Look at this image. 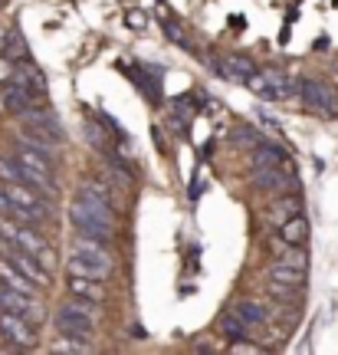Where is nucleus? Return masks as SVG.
<instances>
[{"label": "nucleus", "instance_id": "nucleus-1", "mask_svg": "<svg viewBox=\"0 0 338 355\" xmlns=\"http://www.w3.org/2000/svg\"><path fill=\"white\" fill-rule=\"evenodd\" d=\"M73 257H69V273H79V277H96V279H109L115 270V257L109 250L105 241H96V237H82L75 234L73 237Z\"/></svg>", "mask_w": 338, "mask_h": 355}, {"label": "nucleus", "instance_id": "nucleus-2", "mask_svg": "<svg viewBox=\"0 0 338 355\" xmlns=\"http://www.w3.org/2000/svg\"><path fill=\"white\" fill-rule=\"evenodd\" d=\"M69 224H73L75 234H82V237H96V241L109 243L115 234V207L79 194V198L69 204Z\"/></svg>", "mask_w": 338, "mask_h": 355}, {"label": "nucleus", "instance_id": "nucleus-3", "mask_svg": "<svg viewBox=\"0 0 338 355\" xmlns=\"http://www.w3.org/2000/svg\"><path fill=\"white\" fill-rule=\"evenodd\" d=\"M56 329H60V336H73V339L89 343L92 332H96V303L73 296L66 306L56 309Z\"/></svg>", "mask_w": 338, "mask_h": 355}, {"label": "nucleus", "instance_id": "nucleus-4", "mask_svg": "<svg viewBox=\"0 0 338 355\" xmlns=\"http://www.w3.org/2000/svg\"><path fill=\"white\" fill-rule=\"evenodd\" d=\"M243 86L250 89L253 96L260 99H299V86L302 79L292 73H279V69H266V73H253Z\"/></svg>", "mask_w": 338, "mask_h": 355}, {"label": "nucleus", "instance_id": "nucleus-5", "mask_svg": "<svg viewBox=\"0 0 338 355\" xmlns=\"http://www.w3.org/2000/svg\"><path fill=\"white\" fill-rule=\"evenodd\" d=\"M201 63H207L220 79H230V83H247V79L256 73V63L243 53H230V56H201Z\"/></svg>", "mask_w": 338, "mask_h": 355}, {"label": "nucleus", "instance_id": "nucleus-6", "mask_svg": "<svg viewBox=\"0 0 338 355\" xmlns=\"http://www.w3.org/2000/svg\"><path fill=\"white\" fill-rule=\"evenodd\" d=\"M0 336H3L13 349H33V345H37L33 322L24 316H17V313H10V309H0Z\"/></svg>", "mask_w": 338, "mask_h": 355}, {"label": "nucleus", "instance_id": "nucleus-7", "mask_svg": "<svg viewBox=\"0 0 338 355\" xmlns=\"http://www.w3.org/2000/svg\"><path fill=\"white\" fill-rule=\"evenodd\" d=\"M299 99L305 102V109H312V112L338 115V92L328 89L326 83H319V79H302Z\"/></svg>", "mask_w": 338, "mask_h": 355}, {"label": "nucleus", "instance_id": "nucleus-8", "mask_svg": "<svg viewBox=\"0 0 338 355\" xmlns=\"http://www.w3.org/2000/svg\"><path fill=\"white\" fill-rule=\"evenodd\" d=\"M0 309H10V313H17V316L30 319L33 326L43 322V306H39L37 296L20 293V290H10V286H3V290H0Z\"/></svg>", "mask_w": 338, "mask_h": 355}, {"label": "nucleus", "instance_id": "nucleus-9", "mask_svg": "<svg viewBox=\"0 0 338 355\" xmlns=\"http://www.w3.org/2000/svg\"><path fill=\"white\" fill-rule=\"evenodd\" d=\"M26 122V128L24 132H33V135H43V139H50V141H56V145H63L66 141V132H63V125H60V119L56 115H50V112H43V109H26L24 115H20Z\"/></svg>", "mask_w": 338, "mask_h": 355}, {"label": "nucleus", "instance_id": "nucleus-10", "mask_svg": "<svg viewBox=\"0 0 338 355\" xmlns=\"http://www.w3.org/2000/svg\"><path fill=\"white\" fill-rule=\"evenodd\" d=\"M253 184L260 191H276V194H283V191H296V175H292L289 165L256 168V171H253Z\"/></svg>", "mask_w": 338, "mask_h": 355}, {"label": "nucleus", "instance_id": "nucleus-11", "mask_svg": "<svg viewBox=\"0 0 338 355\" xmlns=\"http://www.w3.org/2000/svg\"><path fill=\"white\" fill-rule=\"evenodd\" d=\"M3 257H7V260H10V263L17 266L20 273H24L30 283H37V286H50V266H43L33 254H26V250H17V247H10V250H7Z\"/></svg>", "mask_w": 338, "mask_h": 355}, {"label": "nucleus", "instance_id": "nucleus-12", "mask_svg": "<svg viewBox=\"0 0 338 355\" xmlns=\"http://www.w3.org/2000/svg\"><path fill=\"white\" fill-rule=\"evenodd\" d=\"M39 102V96H33L26 86H20V83H7V86L0 89V109H7V112L13 115H24L26 109H33Z\"/></svg>", "mask_w": 338, "mask_h": 355}, {"label": "nucleus", "instance_id": "nucleus-13", "mask_svg": "<svg viewBox=\"0 0 338 355\" xmlns=\"http://www.w3.org/2000/svg\"><path fill=\"white\" fill-rule=\"evenodd\" d=\"M69 296L99 306L102 300H105V286H102V279H96V277H79V273H69Z\"/></svg>", "mask_w": 338, "mask_h": 355}, {"label": "nucleus", "instance_id": "nucleus-14", "mask_svg": "<svg viewBox=\"0 0 338 355\" xmlns=\"http://www.w3.org/2000/svg\"><path fill=\"white\" fill-rule=\"evenodd\" d=\"M309 234H312V224H309V217L305 214L289 217V220H283V224L276 227V237H279V241L302 243V247H305V241H309Z\"/></svg>", "mask_w": 338, "mask_h": 355}, {"label": "nucleus", "instance_id": "nucleus-15", "mask_svg": "<svg viewBox=\"0 0 338 355\" xmlns=\"http://www.w3.org/2000/svg\"><path fill=\"white\" fill-rule=\"evenodd\" d=\"M273 254H276V263H286V266H299V270H309V254H305V247L302 243H286L273 237Z\"/></svg>", "mask_w": 338, "mask_h": 355}, {"label": "nucleus", "instance_id": "nucleus-16", "mask_svg": "<svg viewBox=\"0 0 338 355\" xmlns=\"http://www.w3.org/2000/svg\"><path fill=\"white\" fill-rule=\"evenodd\" d=\"M266 279L276 283V286H305L309 279V270H299V266H286V263H276L266 270Z\"/></svg>", "mask_w": 338, "mask_h": 355}, {"label": "nucleus", "instance_id": "nucleus-17", "mask_svg": "<svg viewBox=\"0 0 338 355\" xmlns=\"http://www.w3.org/2000/svg\"><path fill=\"white\" fill-rule=\"evenodd\" d=\"M13 158H17V162H20V165L26 168V171H33V175L56 178V175H53V158H46V155L33 152V148H26V145H20V148L13 152Z\"/></svg>", "mask_w": 338, "mask_h": 355}, {"label": "nucleus", "instance_id": "nucleus-18", "mask_svg": "<svg viewBox=\"0 0 338 355\" xmlns=\"http://www.w3.org/2000/svg\"><path fill=\"white\" fill-rule=\"evenodd\" d=\"M13 83L26 86L33 96H43V92H46V79H43V73H39L30 60H20V63H17V69H13Z\"/></svg>", "mask_w": 338, "mask_h": 355}, {"label": "nucleus", "instance_id": "nucleus-19", "mask_svg": "<svg viewBox=\"0 0 338 355\" xmlns=\"http://www.w3.org/2000/svg\"><path fill=\"white\" fill-rule=\"evenodd\" d=\"M286 162H289V158H286V152H283L279 145H269V141H260V145H253V155H250L253 171H256V168L286 165Z\"/></svg>", "mask_w": 338, "mask_h": 355}, {"label": "nucleus", "instance_id": "nucleus-20", "mask_svg": "<svg viewBox=\"0 0 338 355\" xmlns=\"http://www.w3.org/2000/svg\"><path fill=\"white\" fill-rule=\"evenodd\" d=\"M233 313H237L250 329H263L266 319H269V309H266L263 303H256V300H240V303L233 306Z\"/></svg>", "mask_w": 338, "mask_h": 355}, {"label": "nucleus", "instance_id": "nucleus-21", "mask_svg": "<svg viewBox=\"0 0 338 355\" xmlns=\"http://www.w3.org/2000/svg\"><path fill=\"white\" fill-rule=\"evenodd\" d=\"M302 214V201L296 198V194H289V198H279V201L269 204V211H266V220L273 224V227H279L283 220H289V217Z\"/></svg>", "mask_w": 338, "mask_h": 355}, {"label": "nucleus", "instance_id": "nucleus-22", "mask_svg": "<svg viewBox=\"0 0 338 355\" xmlns=\"http://www.w3.org/2000/svg\"><path fill=\"white\" fill-rule=\"evenodd\" d=\"M217 326H220V336H224V339H230V343H237V339H253V336H250L253 329L237 316V313H233V309H230V313H224Z\"/></svg>", "mask_w": 338, "mask_h": 355}, {"label": "nucleus", "instance_id": "nucleus-23", "mask_svg": "<svg viewBox=\"0 0 338 355\" xmlns=\"http://www.w3.org/2000/svg\"><path fill=\"white\" fill-rule=\"evenodd\" d=\"M79 194H82V198H92V201H99V204H109V207H115V194H112V188H109L102 178H82Z\"/></svg>", "mask_w": 338, "mask_h": 355}, {"label": "nucleus", "instance_id": "nucleus-24", "mask_svg": "<svg viewBox=\"0 0 338 355\" xmlns=\"http://www.w3.org/2000/svg\"><path fill=\"white\" fill-rule=\"evenodd\" d=\"M20 145H26V148H33V152H39V155H46V158H53L56 162V141H50V139H43V135H33V132H20Z\"/></svg>", "mask_w": 338, "mask_h": 355}, {"label": "nucleus", "instance_id": "nucleus-25", "mask_svg": "<svg viewBox=\"0 0 338 355\" xmlns=\"http://www.w3.org/2000/svg\"><path fill=\"white\" fill-rule=\"evenodd\" d=\"M53 352H73V355H82V352H92V345L82 343V339H73V336H63L53 343Z\"/></svg>", "mask_w": 338, "mask_h": 355}, {"label": "nucleus", "instance_id": "nucleus-26", "mask_svg": "<svg viewBox=\"0 0 338 355\" xmlns=\"http://www.w3.org/2000/svg\"><path fill=\"white\" fill-rule=\"evenodd\" d=\"M109 175H112V181L118 188H128V184H132V171H128L125 165H118V162H109Z\"/></svg>", "mask_w": 338, "mask_h": 355}, {"label": "nucleus", "instance_id": "nucleus-27", "mask_svg": "<svg viewBox=\"0 0 338 355\" xmlns=\"http://www.w3.org/2000/svg\"><path fill=\"white\" fill-rule=\"evenodd\" d=\"M161 26H164V33H168V40H175L177 46H184V50H190V40H188V33H184L181 26H175L171 20H164Z\"/></svg>", "mask_w": 338, "mask_h": 355}, {"label": "nucleus", "instance_id": "nucleus-28", "mask_svg": "<svg viewBox=\"0 0 338 355\" xmlns=\"http://www.w3.org/2000/svg\"><path fill=\"white\" fill-rule=\"evenodd\" d=\"M20 63V60H26V50H24V37H17V33H10V50H7Z\"/></svg>", "mask_w": 338, "mask_h": 355}, {"label": "nucleus", "instance_id": "nucleus-29", "mask_svg": "<svg viewBox=\"0 0 338 355\" xmlns=\"http://www.w3.org/2000/svg\"><path fill=\"white\" fill-rule=\"evenodd\" d=\"M0 217H13V201L7 198V191L0 188Z\"/></svg>", "mask_w": 338, "mask_h": 355}, {"label": "nucleus", "instance_id": "nucleus-30", "mask_svg": "<svg viewBox=\"0 0 338 355\" xmlns=\"http://www.w3.org/2000/svg\"><path fill=\"white\" fill-rule=\"evenodd\" d=\"M0 290H3V283H0Z\"/></svg>", "mask_w": 338, "mask_h": 355}]
</instances>
